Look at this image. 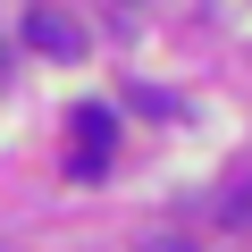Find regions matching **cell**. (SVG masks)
I'll return each instance as SVG.
<instances>
[{
    "label": "cell",
    "instance_id": "obj_1",
    "mask_svg": "<svg viewBox=\"0 0 252 252\" xmlns=\"http://www.w3.org/2000/svg\"><path fill=\"white\" fill-rule=\"evenodd\" d=\"M109 152H118V118H109L101 101H84V109H76V177H101Z\"/></svg>",
    "mask_w": 252,
    "mask_h": 252
},
{
    "label": "cell",
    "instance_id": "obj_2",
    "mask_svg": "<svg viewBox=\"0 0 252 252\" xmlns=\"http://www.w3.org/2000/svg\"><path fill=\"white\" fill-rule=\"evenodd\" d=\"M26 42H34L42 59H84V26L59 17V9H26Z\"/></svg>",
    "mask_w": 252,
    "mask_h": 252
},
{
    "label": "cell",
    "instance_id": "obj_3",
    "mask_svg": "<svg viewBox=\"0 0 252 252\" xmlns=\"http://www.w3.org/2000/svg\"><path fill=\"white\" fill-rule=\"evenodd\" d=\"M227 219H235V227H252V168L227 185Z\"/></svg>",
    "mask_w": 252,
    "mask_h": 252
},
{
    "label": "cell",
    "instance_id": "obj_4",
    "mask_svg": "<svg viewBox=\"0 0 252 252\" xmlns=\"http://www.w3.org/2000/svg\"><path fill=\"white\" fill-rule=\"evenodd\" d=\"M0 84H9V51H0Z\"/></svg>",
    "mask_w": 252,
    "mask_h": 252
}]
</instances>
